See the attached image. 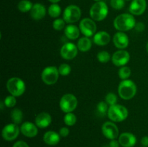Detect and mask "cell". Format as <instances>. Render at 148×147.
Masks as SVG:
<instances>
[{
    "mask_svg": "<svg viewBox=\"0 0 148 147\" xmlns=\"http://www.w3.org/2000/svg\"><path fill=\"white\" fill-rule=\"evenodd\" d=\"M135 18L132 14H119L114 21V26L116 30L121 32L128 31L135 27Z\"/></svg>",
    "mask_w": 148,
    "mask_h": 147,
    "instance_id": "6da1fadb",
    "label": "cell"
},
{
    "mask_svg": "<svg viewBox=\"0 0 148 147\" xmlns=\"http://www.w3.org/2000/svg\"><path fill=\"white\" fill-rule=\"evenodd\" d=\"M118 92L119 95L122 99L128 100L135 96L137 92V86L132 81L126 79L120 82Z\"/></svg>",
    "mask_w": 148,
    "mask_h": 147,
    "instance_id": "7a4b0ae2",
    "label": "cell"
},
{
    "mask_svg": "<svg viewBox=\"0 0 148 147\" xmlns=\"http://www.w3.org/2000/svg\"><path fill=\"white\" fill-rule=\"evenodd\" d=\"M108 8L104 1H99L95 2L90 10V15L95 21H102L107 17Z\"/></svg>",
    "mask_w": 148,
    "mask_h": 147,
    "instance_id": "3957f363",
    "label": "cell"
},
{
    "mask_svg": "<svg viewBox=\"0 0 148 147\" xmlns=\"http://www.w3.org/2000/svg\"><path fill=\"white\" fill-rule=\"evenodd\" d=\"M128 116V110L124 106L121 105H114L110 106L108 111V117L114 122H121Z\"/></svg>",
    "mask_w": 148,
    "mask_h": 147,
    "instance_id": "277c9868",
    "label": "cell"
},
{
    "mask_svg": "<svg viewBox=\"0 0 148 147\" xmlns=\"http://www.w3.org/2000/svg\"><path fill=\"white\" fill-rule=\"evenodd\" d=\"M7 88L12 95L14 97H20L25 91V84L20 78L12 77L7 81Z\"/></svg>",
    "mask_w": 148,
    "mask_h": 147,
    "instance_id": "5b68a950",
    "label": "cell"
},
{
    "mask_svg": "<svg viewBox=\"0 0 148 147\" xmlns=\"http://www.w3.org/2000/svg\"><path fill=\"white\" fill-rule=\"evenodd\" d=\"M59 105L63 112L66 113L72 112L77 106V99L72 94H66L61 98Z\"/></svg>",
    "mask_w": 148,
    "mask_h": 147,
    "instance_id": "8992f818",
    "label": "cell"
},
{
    "mask_svg": "<svg viewBox=\"0 0 148 147\" xmlns=\"http://www.w3.org/2000/svg\"><path fill=\"white\" fill-rule=\"evenodd\" d=\"M59 70L56 66H47L42 71L41 78L45 84L52 85L56 83L59 79Z\"/></svg>",
    "mask_w": 148,
    "mask_h": 147,
    "instance_id": "52a82bcc",
    "label": "cell"
},
{
    "mask_svg": "<svg viewBox=\"0 0 148 147\" xmlns=\"http://www.w3.org/2000/svg\"><path fill=\"white\" fill-rule=\"evenodd\" d=\"M81 10L76 5H69L66 7L63 14V18L66 22L74 23L77 22L81 17Z\"/></svg>",
    "mask_w": 148,
    "mask_h": 147,
    "instance_id": "ba28073f",
    "label": "cell"
},
{
    "mask_svg": "<svg viewBox=\"0 0 148 147\" xmlns=\"http://www.w3.org/2000/svg\"><path fill=\"white\" fill-rule=\"evenodd\" d=\"M79 30L85 37H91L96 32V24L92 19L84 18L79 22Z\"/></svg>",
    "mask_w": 148,
    "mask_h": 147,
    "instance_id": "9c48e42d",
    "label": "cell"
},
{
    "mask_svg": "<svg viewBox=\"0 0 148 147\" xmlns=\"http://www.w3.org/2000/svg\"><path fill=\"white\" fill-rule=\"evenodd\" d=\"M20 133V128L15 123H10L5 125L2 130V137L7 141L16 139Z\"/></svg>",
    "mask_w": 148,
    "mask_h": 147,
    "instance_id": "30bf717a",
    "label": "cell"
},
{
    "mask_svg": "<svg viewBox=\"0 0 148 147\" xmlns=\"http://www.w3.org/2000/svg\"><path fill=\"white\" fill-rule=\"evenodd\" d=\"M78 48L72 43H67L64 45L61 48V56L66 60H71L77 55Z\"/></svg>",
    "mask_w": 148,
    "mask_h": 147,
    "instance_id": "8fae6325",
    "label": "cell"
},
{
    "mask_svg": "<svg viewBox=\"0 0 148 147\" xmlns=\"http://www.w3.org/2000/svg\"><path fill=\"white\" fill-rule=\"evenodd\" d=\"M102 132L108 139L114 140L119 136L118 127L112 122H106L102 126Z\"/></svg>",
    "mask_w": 148,
    "mask_h": 147,
    "instance_id": "7c38bea8",
    "label": "cell"
},
{
    "mask_svg": "<svg viewBox=\"0 0 148 147\" xmlns=\"http://www.w3.org/2000/svg\"><path fill=\"white\" fill-rule=\"evenodd\" d=\"M112 62L116 66H122L127 64L130 59V55L127 50H118L112 56Z\"/></svg>",
    "mask_w": 148,
    "mask_h": 147,
    "instance_id": "4fadbf2b",
    "label": "cell"
},
{
    "mask_svg": "<svg viewBox=\"0 0 148 147\" xmlns=\"http://www.w3.org/2000/svg\"><path fill=\"white\" fill-rule=\"evenodd\" d=\"M147 8L146 0H132L130 5V12L134 15H141Z\"/></svg>",
    "mask_w": 148,
    "mask_h": 147,
    "instance_id": "5bb4252c",
    "label": "cell"
},
{
    "mask_svg": "<svg viewBox=\"0 0 148 147\" xmlns=\"http://www.w3.org/2000/svg\"><path fill=\"white\" fill-rule=\"evenodd\" d=\"M119 142L123 147H133L137 143V138L131 133H123L119 135Z\"/></svg>",
    "mask_w": 148,
    "mask_h": 147,
    "instance_id": "9a60e30c",
    "label": "cell"
},
{
    "mask_svg": "<svg viewBox=\"0 0 148 147\" xmlns=\"http://www.w3.org/2000/svg\"><path fill=\"white\" fill-rule=\"evenodd\" d=\"M114 46L119 49H124L129 45V37L123 32H118L113 37Z\"/></svg>",
    "mask_w": 148,
    "mask_h": 147,
    "instance_id": "2e32d148",
    "label": "cell"
},
{
    "mask_svg": "<svg viewBox=\"0 0 148 147\" xmlns=\"http://www.w3.org/2000/svg\"><path fill=\"white\" fill-rule=\"evenodd\" d=\"M20 131L26 137L33 138L37 135V125L30 122H25L20 127Z\"/></svg>",
    "mask_w": 148,
    "mask_h": 147,
    "instance_id": "e0dca14e",
    "label": "cell"
},
{
    "mask_svg": "<svg viewBox=\"0 0 148 147\" xmlns=\"http://www.w3.org/2000/svg\"><path fill=\"white\" fill-rule=\"evenodd\" d=\"M51 116L48 112H40L36 117L35 122L38 128H45L51 123Z\"/></svg>",
    "mask_w": 148,
    "mask_h": 147,
    "instance_id": "ac0fdd59",
    "label": "cell"
},
{
    "mask_svg": "<svg viewBox=\"0 0 148 147\" xmlns=\"http://www.w3.org/2000/svg\"><path fill=\"white\" fill-rule=\"evenodd\" d=\"M46 8L44 6L40 3L33 4L30 10V16L35 20H40L43 19L46 15Z\"/></svg>",
    "mask_w": 148,
    "mask_h": 147,
    "instance_id": "d6986e66",
    "label": "cell"
},
{
    "mask_svg": "<svg viewBox=\"0 0 148 147\" xmlns=\"http://www.w3.org/2000/svg\"><path fill=\"white\" fill-rule=\"evenodd\" d=\"M110 40H111V36L106 31H100L94 35L93 42L98 46H106L109 43Z\"/></svg>",
    "mask_w": 148,
    "mask_h": 147,
    "instance_id": "ffe728a7",
    "label": "cell"
},
{
    "mask_svg": "<svg viewBox=\"0 0 148 147\" xmlns=\"http://www.w3.org/2000/svg\"><path fill=\"white\" fill-rule=\"evenodd\" d=\"M60 141V135L55 131H49L43 135V141L49 146H55Z\"/></svg>",
    "mask_w": 148,
    "mask_h": 147,
    "instance_id": "44dd1931",
    "label": "cell"
},
{
    "mask_svg": "<svg viewBox=\"0 0 148 147\" xmlns=\"http://www.w3.org/2000/svg\"><path fill=\"white\" fill-rule=\"evenodd\" d=\"M79 31L80 30L74 24H69L64 29L65 35L70 40H75L78 38L79 36Z\"/></svg>",
    "mask_w": 148,
    "mask_h": 147,
    "instance_id": "7402d4cb",
    "label": "cell"
},
{
    "mask_svg": "<svg viewBox=\"0 0 148 147\" xmlns=\"http://www.w3.org/2000/svg\"><path fill=\"white\" fill-rule=\"evenodd\" d=\"M92 46V41L88 37H81L77 42V48L82 52H87L91 48Z\"/></svg>",
    "mask_w": 148,
    "mask_h": 147,
    "instance_id": "603a6c76",
    "label": "cell"
},
{
    "mask_svg": "<svg viewBox=\"0 0 148 147\" xmlns=\"http://www.w3.org/2000/svg\"><path fill=\"white\" fill-rule=\"evenodd\" d=\"M33 4L29 0H21L17 4V8L21 12H27L33 7Z\"/></svg>",
    "mask_w": 148,
    "mask_h": 147,
    "instance_id": "cb8c5ba5",
    "label": "cell"
},
{
    "mask_svg": "<svg viewBox=\"0 0 148 147\" xmlns=\"http://www.w3.org/2000/svg\"><path fill=\"white\" fill-rule=\"evenodd\" d=\"M48 12L50 17H53V18H56L59 17L62 12V9H61L60 6L57 4H52L50 7H49L48 10Z\"/></svg>",
    "mask_w": 148,
    "mask_h": 147,
    "instance_id": "d4e9b609",
    "label": "cell"
},
{
    "mask_svg": "<svg viewBox=\"0 0 148 147\" xmlns=\"http://www.w3.org/2000/svg\"><path fill=\"white\" fill-rule=\"evenodd\" d=\"M23 112L21 111V110L18 109V108H15V109L13 110L11 112V118L12 119V121L14 122V123L15 124H20L22 122V120H23Z\"/></svg>",
    "mask_w": 148,
    "mask_h": 147,
    "instance_id": "484cf974",
    "label": "cell"
},
{
    "mask_svg": "<svg viewBox=\"0 0 148 147\" xmlns=\"http://www.w3.org/2000/svg\"><path fill=\"white\" fill-rule=\"evenodd\" d=\"M64 121L66 125H69V126H72L76 123L77 117L75 116V114L69 112V113H66L65 115L64 118Z\"/></svg>",
    "mask_w": 148,
    "mask_h": 147,
    "instance_id": "4316f807",
    "label": "cell"
},
{
    "mask_svg": "<svg viewBox=\"0 0 148 147\" xmlns=\"http://www.w3.org/2000/svg\"><path fill=\"white\" fill-rule=\"evenodd\" d=\"M108 108L107 103L104 102H100L97 105V112L99 113L101 116H105L106 115H108Z\"/></svg>",
    "mask_w": 148,
    "mask_h": 147,
    "instance_id": "83f0119b",
    "label": "cell"
},
{
    "mask_svg": "<svg viewBox=\"0 0 148 147\" xmlns=\"http://www.w3.org/2000/svg\"><path fill=\"white\" fill-rule=\"evenodd\" d=\"M130 75H131V69L127 66L121 67L119 71V76L120 79H123V80H126L128 79Z\"/></svg>",
    "mask_w": 148,
    "mask_h": 147,
    "instance_id": "f1b7e54d",
    "label": "cell"
},
{
    "mask_svg": "<svg viewBox=\"0 0 148 147\" xmlns=\"http://www.w3.org/2000/svg\"><path fill=\"white\" fill-rule=\"evenodd\" d=\"M97 58L101 63H107L109 61L111 56L107 51H101L97 55Z\"/></svg>",
    "mask_w": 148,
    "mask_h": 147,
    "instance_id": "f546056e",
    "label": "cell"
},
{
    "mask_svg": "<svg viewBox=\"0 0 148 147\" xmlns=\"http://www.w3.org/2000/svg\"><path fill=\"white\" fill-rule=\"evenodd\" d=\"M58 70H59V74H61L62 76H67L71 72V67L69 65L66 64V63H62L59 66Z\"/></svg>",
    "mask_w": 148,
    "mask_h": 147,
    "instance_id": "4dcf8cb0",
    "label": "cell"
},
{
    "mask_svg": "<svg viewBox=\"0 0 148 147\" xmlns=\"http://www.w3.org/2000/svg\"><path fill=\"white\" fill-rule=\"evenodd\" d=\"M111 6L114 10H121L125 6V0H111Z\"/></svg>",
    "mask_w": 148,
    "mask_h": 147,
    "instance_id": "1f68e13d",
    "label": "cell"
},
{
    "mask_svg": "<svg viewBox=\"0 0 148 147\" xmlns=\"http://www.w3.org/2000/svg\"><path fill=\"white\" fill-rule=\"evenodd\" d=\"M4 103L7 108H13L16 105V98L13 95H9L4 99Z\"/></svg>",
    "mask_w": 148,
    "mask_h": 147,
    "instance_id": "d6a6232c",
    "label": "cell"
},
{
    "mask_svg": "<svg viewBox=\"0 0 148 147\" xmlns=\"http://www.w3.org/2000/svg\"><path fill=\"white\" fill-rule=\"evenodd\" d=\"M65 21L62 19H56L53 22V27L56 30H62L64 28Z\"/></svg>",
    "mask_w": 148,
    "mask_h": 147,
    "instance_id": "836d02e7",
    "label": "cell"
},
{
    "mask_svg": "<svg viewBox=\"0 0 148 147\" xmlns=\"http://www.w3.org/2000/svg\"><path fill=\"white\" fill-rule=\"evenodd\" d=\"M106 102L107 104L111 105H114L116 104L117 97L114 93H108L106 97Z\"/></svg>",
    "mask_w": 148,
    "mask_h": 147,
    "instance_id": "e575fe53",
    "label": "cell"
},
{
    "mask_svg": "<svg viewBox=\"0 0 148 147\" xmlns=\"http://www.w3.org/2000/svg\"><path fill=\"white\" fill-rule=\"evenodd\" d=\"M69 133V130L66 127H63L59 130V135L62 137H66Z\"/></svg>",
    "mask_w": 148,
    "mask_h": 147,
    "instance_id": "d590c367",
    "label": "cell"
},
{
    "mask_svg": "<svg viewBox=\"0 0 148 147\" xmlns=\"http://www.w3.org/2000/svg\"><path fill=\"white\" fill-rule=\"evenodd\" d=\"M135 30L138 32H143V30L145 28V25L144 24V23L143 22H138L136 23L135 27H134Z\"/></svg>",
    "mask_w": 148,
    "mask_h": 147,
    "instance_id": "8d00e7d4",
    "label": "cell"
},
{
    "mask_svg": "<svg viewBox=\"0 0 148 147\" xmlns=\"http://www.w3.org/2000/svg\"><path fill=\"white\" fill-rule=\"evenodd\" d=\"M12 147H29V146L27 145V143H25V141H17V142L13 145Z\"/></svg>",
    "mask_w": 148,
    "mask_h": 147,
    "instance_id": "74e56055",
    "label": "cell"
},
{
    "mask_svg": "<svg viewBox=\"0 0 148 147\" xmlns=\"http://www.w3.org/2000/svg\"><path fill=\"white\" fill-rule=\"evenodd\" d=\"M109 146L111 147H119L120 144L119 141H116V140L114 139V140H111V142L109 143Z\"/></svg>",
    "mask_w": 148,
    "mask_h": 147,
    "instance_id": "f35d334b",
    "label": "cell"
},
{
    "mask_svg": "<svg viewBox=\"0 0 148 147\" xmlns=\"http://www.w3.org/2000/svg\"><path fill=\"white\" fill-rule=\"evenodd\" d=\"M141 144L144 147L148 146V136H144L141 139Z\"/></svg>",
    "mask_w": 148,
    "mask_h": 147,
    "instance_id": "ab89813d",
    "label": "cell"
},
{
    "mask_svg": "<svg viewBox=\"0 0 148 147\" xmlns=\"http://www.w3.org/2000/svg\"><path fill=\"white\" fill-rule=\"evenodd\" d=\"M50 2H51L52 4H56V3H58L59 1H60L61 0H49Z\"/></svg>",
    "mask_w": 148,
    "mask_h": 147,
    "instance_id": "60d3db41",
    "label": "cell"
},
{
    "mask_svg": "<svg viewBox=\"0 0 148 147\" xmlns=\"http://www.w3.org/2000/svg\"><path fill=\"white\" fill-rule=\"evenodd\" d=\"M1 110H3V102H1Z\"/></svg>",
    "mask_w": 148,
    "mask_h": 147,
    "instance_id": "b9f144b4",
    "label": "cell"
},
{
    "mask_svg": "<svg viewBox=\"0 0 148 147\" xmlns=\"http://www.w3.org/2000/svg\"><path fill=\"white\" fill-rule=\"evenodd\" d=\"M146 50H147V53H148V42H147V45H146Z\"/></svg>",
    "mask_w": 148,
    "mask_h": 147,
    "instance_id": "7bdbcfd3",
    "label": "cell"
},
{
    "mask_svg": "<svg viewBox=\"0 0 148 147\" xmlns=\"http://www.w3.org/2000/svg\"><path fill=\"white\" fill-rule=\"evenodd\" d=\"M103 147H111V146H109V144H106V145L104 146Z\"/></svg>",
    "mask_w": 148,
    "mask_h": 147,
    "instance_id": "ee69618b",
    "label": "cell"
},
{
    "mask_svg": "<svg viewBox=\"0 0 148 147\" xmlns=\"http://www.w3.org/2000/svg\"><path fill=\"white\" fill-rule=\"evenodd\" d=\"M94 1H101V0H94Z\"/></svg>",
    "mask_w": 148,
    "mask_h": 147,
    "instance_id": "f6af8a7d",
    "label": "cell"
},
{
    "mask_svg": "<svg viewBox=\"0 0 148 147\" xmlns=\"http://www.w3.org/2000/svg\"><path fill=\"white\" fill-rule=\"evenodd\" d=\"M125 1H130V0H125Z\"/></svg>",
    "mask_w": 148,
    "mask_h": 147,
    "instance_id": "bcb514c9",
    "label": "cell"
}]
</instances>
